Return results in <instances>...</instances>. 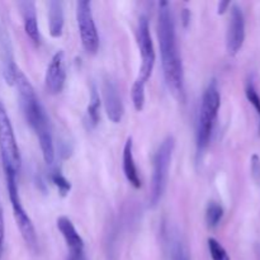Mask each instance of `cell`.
Here are the masks:
<instances>
[{
    "label": "cell",
    "mask_w": 260,
    "mask_h": 260,
    "mask_svg": "<svg viewBox=\"0 0 260 260\" xmlns=\"http://www.w3.org/2000/svg\"><path fill=\"white\" fill-rule=\"evenodd\" d=\"M157 38H159L161 65L165 83L178 99H184V69L177 43L175 23L172 7L168 2L159 3L157 17Z\"/></svg>",
    "instance_id": "6da1fadb"
},
{
    "label": "cell",
    "mask_w": 260,
    "mask_h": 260,
    "mask_svg": "<svg viewBox=\"0 0 260 260\" xmlns=\"http://www.w3.org/2000/svg\"><path fill=\"white\" fill-rule=\"evenodd\" d=\"M14 85L17 86L19 104L23 114H24L25 121L32 127L36 136H37L46 164L51 165L55 160V145H53L50 121H48L45 108L41 104L30 81L19 69L15 74Z\"/></svg>",
    "instance_id": "7a4b0ae2"
},
{
    "label": "cell",
    "mask_w": 260,
    "mask_h": 260,
    "mask_svg": "<svg viewBox=\"0 0 260 260\" xmlns=\"http://www.w3.org/2000/svg\"><path fill=\"white\" fill-rule=\"evenodd\" d=\"M221 106V96L217 84L213 80L208 84L201 101L200 114L197 122V151L202 154L210 145L213 127L217 119L218 109Z\"/></svg>",
    "instance_id": "3957f363"
},
{
    "label": "cell",
    "mask_w": 260,
    "mask_h": 260,
    "mask_svg": "<svg viewBox=\"0 0 260 260\" xmlns=\"http://www.w3.org/2000/svg\"><path fill=\"white\" fill-rule=\"evenodd\" d=\"M4 173L5 179H7L8 194H9L10 203H12L13 215H14L15 222H17L18 229H19L20 235H22L23 240H24V243L27 244V246L30 250H37V234H36L32 220H30L29 216L27 215L25 210L23 208L22 201H20L19 197V190H18L17 173L9 169H4Z\"/></svg>",
    "instance_id": "277c9868"
},
{
    "label": "cell",
    "mask_w": 260,
    "mask_h": 260,
    "mask_svg": "<svg viewBox=\"0 0 260 260\" xmlns=\"http://www.w3.org/2000/svg\"><path fill=\"white\" fill-rule=\"evenodd\" d=\"M175 141L172 136H168L157 147L154 156V172L151 179V193L150 205L156 206L164 196L169 177V168L174 152Z\"/></svg>",
    "instance_id": "5b68a950"
},
{
    "label": "cell",
    "mask_w": 260,
    "mask_h": 260,
    "mask_svg": "<svg viewBox=\"0 0 260 260\" xmlns=\"http://www.w3.org/2000/svg\"><path fill=\"white\" fill-rule=\"evenodd\" d=\"M0 155H2L4 169L13 170L18 174L22 165L19 147L12 122L2 101H0Z\"/></svg>",
    "instance_id": "8992f818"
},
{
    "label": "cell",
    "mask_w": 260,
    "mask_h": 260,
    "mask_svg": "<svg viewBox=\"0 0 260 260\" xmlns=\"http://www.w3.org/2000/svg\"><path fill=\"white\" fill-rule=\"evenodd\" d=\"M137 45H139L140 55H141V68L139 76L135 80V85L145 88L147 80L151 78L154 70L156 53H155L154 43H152L151 33H150L149 20L146 17H140L139 27H137Z\"/></svg>",
    "instance_id": "52a82bcc"
},
{
    "label": "cell",
    "mask_w": 260,
    "mask_h": 260,
    "mask_svg": "<svg viewBox=\"0 0 260 260\" xmlns=\"http://www.w3.org/2000/svg\"><path fill=\"white\" fill-rule=\"evenodd\" d=\"M76 22L84 50L89 55H95L99 48V36L91 13L90 2L80 0L76 3Z\"/></svg>",
    "instance_id": "ba28073f"
},
{
    "label": "cell",
    "mask_w": 260,
    "mask_h": 260,
    "mask_svg": "<svg viewBox=\"0 0 260 260\" xmlns=\"http://www.w3.org/2000/svg\"><path fill=\"white\" fill-rule=\"evenodd\" d=\"M245 41V17L239 5H233L226 33V48L229 55L235 56L241 50Z\"/></svg>",
    "instance_id": "9c48e42d"
},
{
    "label": "cell",
    "mask_w": 260,
    "mask_h": 260,
    "mask_svg": "<svg viewBox=\"0 0 260 260\" xmlns=\"http://www.w3.org/2000/svg\"><path fill=\"white\" fill-rule=\"evenodd\" d=\"M66 69L65 55L62 51H57L51 58L45 75V86L50 94H60L65 86Z\"/></svg>",
    "instance_id": "30bf717a"
},
{
    "label": "cell",
    "mask_w": 260,
    "mask_h": 260,
    "mask_svg": "<svg viewBox=\"0 0 260 260\" xmlns=\"http://www.w3.org/2000/svg\"><path fill=\"white\" fill-rule=\"evenodd\" d=\"M102 90H103L102 93H103V103L107 116L113 123H119L123 118L124 107L117 85L111 79H106L103 81V89Z\"/></svg>",
    "instance_id": "8fae6325"
},
{
    "label": "cell",
    "mask_w": 260,
    "mask_h": 260,
    "mask_svg": "<svg viewBox=\"0 0 260 260\" xmlns=\"http://www.w3.org/2000/svg\"><path fill=\"white\" fill-rule=\"evenodd\" d=\"M165 245L169 260H190V251L187 240L177 228L168 226L165 230Z\"/></svg>",
    "instance_id": "7c38bea8"
},
{
    "label": "cell",
    "mask_w": 260,
    "mask_h": 260,
    "mask_svg": "<svg viewBox=\"0 0 260 260\" xmlns=\"http://www.w3.org/2000/svg\"><path fill=\"white\" fill-rule=\"evenodd\" d=\"M57 229L62 235L66 245H68L70 253H79L84 251V240L80 234L76 231L75 226L71 220L66 216H61L57 218Z\"/></svg>",
    "instance_id": "4fadbf2b"
},
{
    "label": "cell",
    "mask_w": 260,
    "mask_h": 260,
    "mask_svg": "<svg viewBox=\"0 0 260 260\" xmlns=\"http://www.w3.org/2000/svg\"><path fill=\"white\" fill-rule=\"evenodd\" d=\"M122 167H123V173L127 182L134 188L140 189L141 188V178H140L136 162H135L134 140H132V137H128L126 144H124L123 154H122Z\"/></svg>",
    "instance_id": "5bb4252c"
},
{
    "label": "cell",
    "mask_w": 260,
    "mask_h": 260,
    "mask_svg": "<svg viewBox=\"0 0 260 260\" xmlns=\"http://www.w3.org/2000/svg\"><path fill=\"white\" fill-rule=\"evenodd\" d=\"M20 13L23 17V25H24L25 35L30 38L32 42L40 45V28H38L37 14H36V4L33 2L19 3Z\"/></svg>",
    "instance_id": "9a60e30c"
},
{
    "label": "cell",
    "mask_w": 260,
    "mask_h": 260,
    "mask_svg": "<svg viewBox=\"0 0 260 260\" xmlns=\"http://www.w3.org/2000/svg\"><path fill=\"white\" fill-rule=\"evenodd\" d=\"M63 3L58 0L48 2V30L51 37L60 38L63 32Z\"/></svg>",
    "instance_id": "2e32d148"
},
{
    "label": "cell",
    "mask_w": 260,
    "mask_h": 260,
    "mask_svg": "<svg viewBox=\"0 0 260 260\" xmlns=\"http://www.w3.org/2000/svg\"><path fill=\"white\" fill-rule=\"evenodd\" d=\"M101 98H99V94L96 91L95 88L91 89L90 94V102H89V106L86 108V117H85V124L88 127V129L94 128V127L98 124L99 119H101Z\"/></svg>",
    "instance_id": "e0dca14e"
},
{
    "label": "cell",
    "mask_w": 260,
    "mask_h": 260,
    "mask_svg": "<svg viewBox=\"0 0 260 260\" xmlns=\"http://www.w3.org/2000/svg\"><path fill=\"white\" fill-rule=\"evenodd\" d=\"M223 217L222 206L217 202H210L206 208V223L210 229L217 228Z\"/></svg>",
    "instance_id": "ac0fdd59"
},
{
    "label": "cell",
    "mask_w": 260,
    "mask_h": 260,
    "mask_svg": "<svg viewBox=\"0 0 260 260\" xmlns=\"http://www.w3.org/2000/svg\"><path fill=\"white\" fill-rule=\"evenodd\" d=\"M207 244L212 260H230L228 251L225 250V248H223L216 239L210 238L207 240Z\"/></svg>",
    "instance_id": "d6986e66"
},
{
    "label": "cell",
    "mask_w": 260,
    "mask_h": 260,
    "mask_svg": "<svg viewBox=\"0 0 260 260\" xmlns=\"http://www.w3.org/2000/svg\"><path fill=\"white\" fill-rule=\"evenodd\" d=\"M51 180H52V183L57 188L61 196H66L71 190V183L60 172H53L51 174Z\"/></svg>",
    "instance_id": "ffe728a7"
},
{
    "label": "cell",
    "mask_w": 260,
    "mask_h": 260,
    "mask_svg": "<svg viewBox=\"0 0 260 260\" xmlns=\"http://www.w3.org/2000/svg\"><path fill=\"white\" fill-rule=\"evenodd\" d=\"M245 94H246V98L248 101L250 102L251 106L255 108L256 113L259 116V135H260V96L256 91V89L254 88L253 83H249L245 88Z\"/></svg>",
    "instance_id": "44dd1931"
},
{
    "label": "cell",
    "mask_w": 260,
    "mask_h": 260,
    "mask_svg": "<svg viewBox=\"0 0 260 260\" xmlns=\"http://www.w3.org/2000/svg\"><path fill=\"white\" fill-rule=\"evenodd\" d=\"M251 174L255 182L260 183V157L256 154L251 156Z\"/></svg>",
    "instance_id": "7402d4cb"
},
{
    "label": "cell",
    "mask_w": 260,
    "mask_h": 260,
    "mask_svg": "<svg viewBox=\"0 0 260 260\" xmlns=\"http://www.w3.org/2000/svg\"><path fill=\"white\" fill-rule=\"evenodd\" d=\"M5 236V225H4V213H3L2 207H0V254L3 250V244H4Z\"/></svg>",
    "instance_id": "603a6c76"
},
{
    "label": "cell",
    "mask_w": 260,
    "mask_h": 260,
    "mask_svg": "<svg viewBox=\"0 0 260 260\" xmlns=\"http://www.w3.org/2000/svg\"><path fill=\"white\" fill-rule=\"evenodd\" d=\"M231 5L230 2H220L217 5V13L218 14H223L226 10L229 9V7Z\"/></svg>",
    "instance_id": "cb8c5ba5"
},
{
    "label": "cell",
    "mask_w": 260,
    "mask_h": 260,
    "mask_svg": "<svg viewBox=\"0 0 260 260\" xmlns=\"http://www.w3.org/2000/svg\"><path fill=\"white\" fill-rule=\"evenodd\" d=\"M68 260H86L85 253L84 251H79V253H70Z\"/></svg>",
    "instance_id": "d4e9b609"
}]
</instances>
